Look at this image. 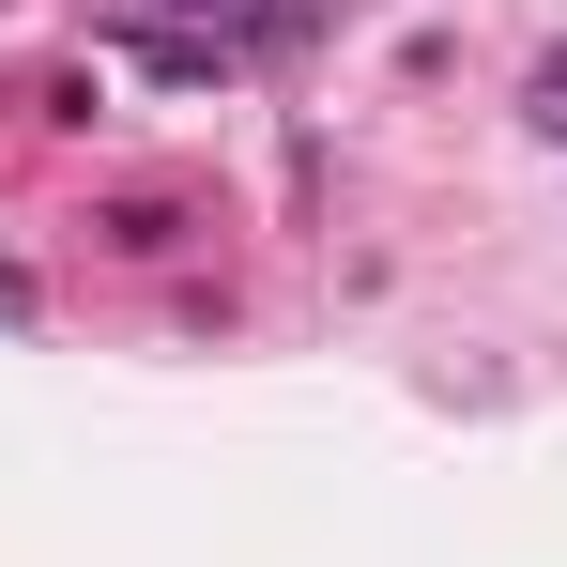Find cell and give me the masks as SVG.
<instances>
[{
  "mask_svg": "<svg viewBox=\"0 0 567 567\" xmlns=\"http://www.w3.org/2000/svg\"><path fill=\"white\" fill-rule=\"evenodd\" d=\"M199 230H215V215H199L185 185H123V199H93V246H107V261H185Z\"/></svg>",
  "mask_w": 567,
  "mask_h": 567,
  "instance_id": "1",
  "label": "cell"
},
{
  "mask_svg": "<svg viewBox=\"0 0 567 567\" xmlns=\"http://www.w3.org/2000/svg\"><path fill=\"white\" fill-rule=\"evenodd\" d=\"M537 123H553V138H567V62H537Z\"/></svg>",
  "mask_w": 567,
  "mask_h": 567,
  "instance_id": "2",
  "label": "cell"
}]
</instances>
